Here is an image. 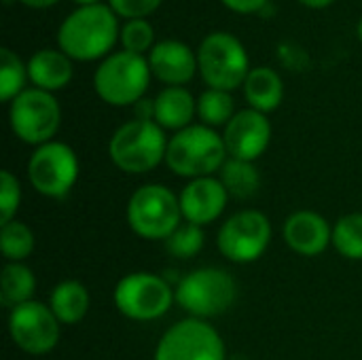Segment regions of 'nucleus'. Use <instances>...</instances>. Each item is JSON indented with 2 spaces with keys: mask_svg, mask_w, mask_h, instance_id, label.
I'll return each mask as SVG.
<instances>
[{
  "mask_svg": "<svg viewBox=\"0 0 362 360\" xmlns=\"http://www.w3.org/2000/svg\"><path fill=\"white\" fill-rule=\"evenodd\" d=\"M119 36L121 19L104 2L70 11L62 19L55 40L72 62H102L115 51Z\"/></svg>",
  "mask_w": 362,
  "mask_h": 360,
  "instance_id": "f257e3e1",
  "label": "nucleus"
},
{
  "mask_svg": "<svg viewBox=\"0 0 362 360\" xmlns=\"http://www.w3.org/2000/svg\"><path fill=\"white\" fill-rule=\"evenodd\" d=\"M229 159L223 134L206 125H189L176 132L168 142L165 163L180 178L214 176Z\"/></svg>",
  "mask_w": 362,
  "mask_h": 360,
  "instance_id": "f03ea898",
  "label": "nucleus"
},
{
  "mask_svg": "<svg viewBox=\"0 0 362 360\" xmlns=\"http://www.w3.org/2000/svg\"><path fill=\"white\" fill-rule=\"evenodd\" d=\"M153 72L146 55L112 51L93 72V91L108 106H136L148 91Z\"/></svg>",
  "mask_w": 362,
  "mask_h": 360,
  "instance_id": "7ed1b4c3",
  "label": "nucleus"
},
{
  "mask_svg": "<svg viewBox=\"0 0 362 360\" xmlns=\"http://www.w3.org/2000/svg\"><path fill=\"white\" fill-rule=\"evenodd\" d=\"M168 142L165 129L155 121L132 119L110 136L108 157L125 174H146L165 161Z\"/></svg>",
  "mask_w": 362,
  "mask_h": 360,
  "instance_id": "20e7f679",
  "label": "nucleus"
},
{
  "mask_svg": "<svg viewBox=\"0 0 362 360\" xmlns=\"http://www.w3.org/2000/svg\"><path fill=\"white\" fill-rule=\"evenodd\" d=\"M197 51L199 76L210 89L235 91L244 85L250 68V57L244 42L231 32H210L202 38Z\"/></svg>",
  "mask_w": 362,
  "mask_h": 360,
  "instance_id": "39448f33",
  "label": "nucleus"
},
{
  "mask_svg": "<svg viewBox=\"0 0 362 360\" xmlns=\"http://www.w3.org/2000/svg\"><path fill=\"white\" fill-rule=\"evenodd\" d=\"M174 297L189 318L208 320L229 312L238 297V286L229 272L221 267H199L178 282Z\"/></svg>",
  "mask_w": 362,
  "mask_h": 360,
  "instance_id": "423d86ee",
  "label": "nucleus"
},
{
  "mask_svg": "<svg viewBox=\"0 0 362 360\" xmlns=\"http://www.w3.org/2000/svg\"><path fill=\"white\" fill-rule=\"evenodd\" d=\"M127 225L144 240H168L182 225L180 199L165 185H142L127 202Z\"/></svg>",
  "mask_w": 362,
  "mask_h": 360,
  "instance_id": "0eeeda50",
  "label": "nucleus"
},
{
  "mask_svg": "<svg viewBox=\"0 0 362 360\" xmlns=\"http://www.w3.org/2000/svg\"><path fill=\"white\" fill-rule=\"evenodd\" d=\"M11 132L30 146H42L55 138L62 125V106L55 93L28 87L8 104Z\"/></svg>",
  "mask_w": 362,
  "mask_h": 360,
  "instance_id": "6e6552de",
  "label": "nucleus"
},
{
  "mask_svg": "<svg viewBox=\"0 0 362 360\" xmlns=\"http://www.w3.org/2000/svg\"><path fill=\"white\" fill-rule=\"evenodd\" d=\"M112 301L125 318L136 323H151L165 316L176 297L174 289L161 276L136 272L117 282Z\"/></svg>",
  "mask_w": 362,
  "mask_h": 360,
  "instance_id": "1a4fd4ad",
  "label": "nucleus"
},
{
  "mask_svg": "<svg viewBox=\"0 0 362 360\" xmlns=\"http://www.w3.org/2000/svg\"><path fill=\"white\" fill-rule=\"evenodd\" d=\"M25 174L36 193L49 199H62L78 180V157L70 144L51 140L34 149Z\"/></svg>",
  "mask_w": 362,
  "mask_h": 360,
  "instance_id": "9d476101",
  "label": "nucleus"
},
{
  "mask_svg": "<svg viewBox=\"0 0 362 360\" xmlns=\"http://www.w3.org/2000/svg\"><path fill=\"white\" fill-rule=\"evenodd\" d=\"M221 333L199 318H185L172 325L155 348V360H225Z\"/></svg>",
  "mask_w": 362,
  "mask_h": 360,
  "instance_id": "9b49d317",
  "label": "nucleus"
},
{
  "mask_svg": "<svg viewBox=\"0 0 362 360\" xmlns=\"http://www.w3.org/2000/svg\"><path fill=\"white\" fill-rule=\"evenodd\" d=\"M272 242V223L259 210H242L229 216L216 236L221 255L231 263H255Z\"/></svg>",
  "mask_w": 362,
  "mask_h": 360,
  "instance_id": "f8f14e48",
  "label": "nucleus"
},
{
  "mask_svg": "<svg viewBox=\"0 0 362 360\" xmlns=\"http://www.w3.org/2000/svg\"><path fill=\"white\" fill-rule=\"evenodd\" d=\"M59 320L47 303L28 301L8 314V335L13 344L25 354L42 356L59 342Z\"/></svg>",
  "mask_w": 362,
  "mask_h": 360,
  "instance_id": "ddd939ff",
  "label": "nucleus"
},
{
  "mask_svg": "<svg viewBox=\"0 0 362 360\" xmlns=\"http://www.w3.org/2000/svg\"><path fill=\"white\" fill-rule=\"evenodd\" d=\"M223 140L231 159L255 163L272 142V123L267 115L255 108L238 110L235 117L223 129Z\"/></svg>",
  "mask_w": 362,
  "mask_h": 360,
  "instance_id": "4468645a",
  "label": "nucleus"
},
{
  "mask_svg": "<svg viewBox=\"0 0 362 360\" xmlns=\"http://www.w3.org/2000/svg\"><path fill=\"white\" fill-rule=\"evenodd\" d=\"M153 79L163 83L165 87H185L199 74L197 68V51H193L185 40L163 38L146 55Z\"/></svg>",
  "mask_w": 362,
  "mask_h": 360,
  "instance_id": "2eb2a0df",
  "label": "nucleus"
},
{
  "mask_svg": "<svg viewBox=\"0 0 362 360\" xmlns=\"http://www.w3.org/2000/svg\"><path fill=\"white\" fill-rule=\"evenodd\" d=\"M178 199H180L182 219L197 227H206L221 219V214L227 208L229 193L221 182V178L206 176V178L191 180L180 191Z\"/></svg>",
  "mask_w": 362,
  "mask_h": 360,
  "instance_id": "dca6fc26",
  "label": "nucleus"
},
{
  "mask_svg": "<svg viewBox=\"0 0 362 360\" xmlns=\"http://www.w3.org/2000/svg\"><path fill=\"white\" fill-rule=\"evenodd\" d=\"M282 238L286 246L301 257H318L333 244V227L312 210H299L284 221Z\"/></svg>",
  "mask_w": 362,
  "mask_h": 360,
  "instance_id": "f3484780",
  "label": "nucleus"
},
{
  "mask_svg": "<svg viewBox=\"0 0 362 360\" xmlns=\"http://www.w3.org/2000/svg\"><path fill=\"white\" fill-rule=\"evenodd\" d=\"M74 76V62L59 49H38L28 57V79L32 87L55 93L70 85Z\"/></svg>",
  "mask_w": 362,
  "mask_h": 360,
  "instance_id": "a211bd4d",
  "label": "nucleus"
},
{
  "mask_svg": "<svg viewBox=\"0 0 362 360\" xmlns=\"http://www.w3.org/2000/svg\"><path fill=\"white\" fill-rule=\"evenodd\" d=\"M155 123L165 132H180L197 117V98L187 87H163L155 95Z\"/></svg>",
  "mask_w": 362,
  "mask_h": 360,
  "instance_id": "6ab92c4d",
  "label": "nucleus"
},
{
  "mask_svg": "<svg viewBox=\"0 0 362 360\" xmlns=\"http://www.w3.org/2000/svg\"><path fill=\"white\" fill-rule=\"evenodd\" d=\"M242 89L248 108H255L263 115L278 110L284 100V81L269 66H255L248 72Z\"/></svg>",
  "mask_w": 362,
  "mask_h": 360,
  "instance_id": "aec40b11",
  "label": "nucleus"
},
{
  "mask_svg": "<svg viewBox=\"0 0 362 360\" xmlns=\"http://www.w3.org/2000/svg\"><path fill=\"white\" fill-rule=\"evenodd\" d=\"M49 308L59 325H78L89 312V291L76 280H64L51 291Z\"/></svg>",
  "mask_w": 362,
  "mask_h": 360,
  "instance_id": "412c9836",
  "label": "nucleus"
},
{
  "mask_svg": "<svg viewBox=\"0 0 362 360\" xmlns=\"http://www.w3.org/2000/svg\"><path fill=\"white\" fill-rule=\"evenodd\" d=\"M36 278L23 263H6L0 276V303L8 310L32 301Z\"/></svg>",
  "mask_w": 362,
  "mask_h": 360,
  "instance_id": "4be33fe9",
  "label": "nucleus"
},
{
  "mask_svg": "<svg viewBox=\"0 0 362 360\" xmlns=\"http://www.w3.org/2000/svg\"><path fill=\"white\" fill-rule=\"evenodd\" d=\"M221 182L225 185L229 197L235 199H250L257 195L261 187V174L252 161L242 159H227L221 168Z\"/></svg>",
  "mask_w": 362,
  "mask_h": 360,
  "instance_id": "5701e85b",
  "label": "nucleus"
},
{
  "mask_svg": "<svg viewBox=\"0 0 362 360\" xmlns=\"http://www.w3.org/2000/svg\"><path fill=\"white\" fill-rule=\"evenodd\" d=\"M235 100L229 91L221 89H204L197 95V119L206 127H227V123L235 117Z\"/></svg>",
  "mask_w": 362,
  "mask_h": 360,
  "instance_id": "b1692460",
  "label": "nucleus"
},
{
  "mask_svg": "<svg viewBox=\"0 0 362 360\" xmlns=\"http://www.w3.org/2000/svg\"><path fill=\"white\" fill-rule=\"evenodd\" d=\"M28 62L8 47L0 49V100L11 104L28 87Z\"/></svg>",
  "mask_w": 362,
  "mask_h": 360,
  "instance_id": "393cba45",
  "label": "nucleus"
},
{
  "mask_svg": "<svg viewBox=\"0 0 362 360\" xmlns=\"http://www.w3.org/2000/svg\"><path fill=\"white\" fill-rule=\"evenodd\" d=\"M34 246V231L25 223L15 219L6 225H0V248L8 263H23L32 255Z\"/></svg>",
  "mask_w": 362,
  "mask_h": 360,
  "instance_id": "a878e982",
  "label": "nucleus"
},
{
  "mask_svg": "<svg viewBox=\"0 0 362 360\" xmlns=\"http://www.w3.org/2000/svg\"><path fill=\"white\" fill-rule=\"evenodd\" d=\"M333 246L341 257L362 261V212L346 214L333 225Z\"/></svg>",
  "mask_w": 362,
  "mask_h": 360,
  "instance_id": "bb28decb",
  "label": "nucleus"
},
{
  "mask_svg": "<svg viewBox=\"0 0 362 360\" xmlns=\"http://www.w3.org/2000/svg\"><path fill=\"white\" fill-rule=\"evenodd\" d=\"M119 45L123 51L136 53V55H148L151 49L157 45L153 23L148 19H129L121 23V36Z\"/></svg>",
  "mask_w": 362,
  "mask_h": 360,
  "instance_id": "cd10ccee",
  "label": "nucleus"
},
{
  "mask_svg": "<svg viewBox=\"0 0 362 360\" xmlns=\"http://www.w3.org/2000/svg\"><path fill=\"white\" fill-rule=\"evenodd\" d=\"M206 242V236L202 231V227L193 225V223H182L168 240H165V248L172 257L176 259H193L202 252Z\"/></svg>",
  "mask_w": 362,
  "mask_h": 360,
  "instance_id": "c85d7f7f",
  "label": "nucleus"
},
{
  "mask_svg": "<svg viewBox=\"0 0 362 360\" xmlns=\"http://www.w3.org/2000/svg\"><path fill=\"white\" fill-rule=\"evenodd\" d=\"M21 204V185L11 170L0 172V225L15 221Z\"/></svg>",
  "mask_w": 362,
  "mask_h": 360,
  "instance_id": "c756f323",
  "label": "nucleus"
},
{
  "mask_svg": "<svg viewBox=\"0 0 362 360\" xmlns=\"http://www.w3.org/2000/svg\"><path fill=\"white\" fill-rule=\"evenodd\" d=\"M115 15L123 21L129 19H148L159 11L163 0H106Z\"/></svg>",
  "mask_w": 362,
  "mask_h": 360,
  "instance_id": "7c9ffc66",
  "label": "nucleus"
},
{
  "mask_svg": "<svg viewBox=\"0 0 362 360\" xmlns=\"http://www.w3.org/2000/svg\"><path fill=\"white\" fill-rule=\"evenodd\" d=\"M269 0H221V4L225 8H229L231 13L238 15H255L259 11H263L267 6Z\"/></svg>",
  "mask_w": 362,
  "mask_h": 360,
  "instance_id": "2f4dec72",
  "label": "nucleus"
},
{
  "mask_svg": "<svg viewBox=\"0 0 362 360\" xmlns=\"http://www.w3.org/2000/svg\"><path fill=\"white\" fill-rule=\"evenodd\" d=\"M19 4L28 6V8H34V11H42V8H51L55 6L59 0H17Z\"/></svg>",
  "mask_w": 362,
  "mask_h": 360,
  "instance_id": "473e14b6",
  "label": "nucleus"
},
{
  "mask_svg": "<svg viewBox=\"0 0 362 360\" xmlns=\"http://www.w3.org/2000/svg\"><path fill=\"white\" fill-rule=\"evenodd\" d=\"M299 4H303V6H308V8H327V6H331L335 0H297Z\"/></svg>",
  "mask_w": 362,
  "mask_h": 360,
  "instance_id": "72a5a7b5",
  "label": "nucleus"
},
{
  "mask_svg": "<svg viewBox=\"0 0 362 360\" xmlns=\"http://www.w3.org/2000/svg\"><path fill=\"white\" fill-rule=\"evenodd\" d=\"M76 6H93V4H104L106 0H72Z\"/></svg>",
  "mask_w": 362,
  "mask_h": 360,
  "instance_id": "f704fd0d",
  "label": "nucleus"
},
{
  "mask_svg": "<svg viewBox=\"0 0 362 360\" xmlns=\"http://www.w3.org/2000/svg\"><path fill=\"white\" fill-rule=\"evenodd\" d=\"M356 36H358V40L362 42V17L358 19V25H356Z\"/></svg>",
  "mask_w": 362,
  "mask_h": 360,
  "instance_id": "c9c22d12",
  "label": "nucleus"
}]
</instances>
